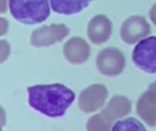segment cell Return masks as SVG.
Segmentation results:
<instances>
[{"label":"cell","mask_w":156,"mask_h":131,"mask_svg":"<svg viewBox=\"0 0 156 131\" xmlns=\"http://www.w3.org/2000/svg\"><path fill=\"white\" fill-rule=\"evenodd\" d=\"M26 91L30 108L48 118L63 116L76 100L74 91L62 83L29 86Z\"/></svg>","instance_id":"cell-1"},{"label":"cell","mask_w":156,"mask_h":131,"mask_svg":"<svg viewBox=\"0 0 156 131\" xmlns=\"http://www.w3.org/2000/svg\"><path fill=\"white\" fill-rule=\"evenodd\" d=\"M49 0H10L8 11L22 25H36L47 21L51 14Z\"/></svg>","instance_id":"cell-2"},{"label":"cell","mask_w":156,"mask_h":131,"mask_svg":"<svg viewBox=\"0 0 156 131\" xmlns=\"http://www.w3.org/2000/svg\"><path fill=\"white\" fill-rule=\"evenodd\" d=\"M96 67L104 77H118L126 67L125 53L116 47H107L97 53Z\"/></svg>","instance_id":"cell-3"},{"label":"cell","mask_w":156,"mask_h":131,"mask_svg":"<svg viewBox=\"0 0 156 131\" xmlns=\"http://www.w3.org/2000/svg\"><path fill=\"white\" fill-rule=\"evenodd\" d=\"M70 34V27L65 23L45 25L33 30L30 34V44L34 48H48L63 41Z\"/></svg>","instance_id":"cell-4"},{"label":"cell","mask_w":156,"mask_h":131,"mask_svg":"<svg viewBox=\"0 0 156 131\" xmlns=\"http://www.w3.org/2000/svg\"><path fill=\"white\" fill-rule=\"evenodd\" d=\"M134 66L147 74H156V37H145L136 44L132 53Z\"/></svg>","instance_id":"cell-5"},{"label":"cell","mask_w":156,"mask_h":131,"mask_svg":"<svg viewBox=\"0 0 156 131\" xmlns=\"http://www.w3.org/2000/svg\"><path fill=\"white\" fill-rule=\"evenodd\" d=\"M108 98V89L103 83H93L78 96V108L83 113H93L101 109Z\"/></svg>","instance_id":"cell-6"},{"label":"cell","mask_w":156,"mask_h":131,"mask_svg":"<svg viewBox=\"0 0 156 131\" xmlns=\"http://www.w3.org/2000/svg\"><path fill=\"white\" fill-rule=\"evenodd\" d=\"M149 34H151V25L141 15H132L125 19L119 32L122 41L129 45L137 44L138 41L144 40Z\"/></svg>","instance_id":"cell-7"},{"label":"cell","mask_w":156,"mask_h":131,"mask_svg":"<svg viewBox=\"0 0 156 131\" xmlns=\"http://www.w3.org/2000/svg\"><path fill=\"white\" fill-rule=\"evenodd\" d=\"M136 111L140 119L148 127L156 126V81L152 82L148 89L138 97Z\"/></svg>","instance_id":"cell-8"},{"label":"cell","mask_w":156,"mask_h":131,"mask_svg":"<svg viewBox=\"0 0 156 131\" xmlns=\"http://www.w3.org/2000/svg\"><path fill=\"white\" fill-rule=\"evenodd\" d=\"M133 109V104L126 96H116L111 97L110 101L101 108V112L100 115L103 116L105 122L111 126L112 130L114 123H116L118 120H121L122 118L127 116Z\"/></svg>","instance_id":"cell-9"},{"label":"cell","mask_w":156,"mask_h":131,"mask_svg":"<svg viewBox=\"0 0 156 131\" xmlns=\"http://www.w3.org/2000/svg\"><path fill=\"white\" fill-rule=\"evenodd\" d=\"M86 34L89 41L94 45L107 43L112 36V22L104 14H97L89 21Z\"/></svg>","instance_id":"cell-10"},{"label":"cell","mask_w":156,"mask_h":131,"mask_svg":"<svg viewBox=\"0 0 156 131\" xmlns=\"http://www.w3.org/2000/svg\"><path fill=\"white\" fill-rule=\"evenodd\" d=\"M63 56L74 66L83 64L90 57V47L82 37H71L63 44Z\"/></svg>","instance_id":"cell-11"},{"label":"cell","mask_w":156,"mask_h":131,"mask_svg":"<svg viewBox=\"0 0 156 131\" xmlns=\"http://www.w3.org/2000/svg\"><path fill=\"white\" fill-rule=\"evenodd\" d=\"M93 0H49L52 11L59 15H74L83 11Z\"/></svg>","instance_id":"cell-12"},{"label":"cell","mask_w":156,"mask_h":131,"mask_svg":"<svg viewBox=\"0 0 156 131\" xmlns=\"http://www.w3.org/2000/svg\"><path fill=\"white\" fill-rule=\"evenodd\" d=\"M114 131L118 130H138V131H145V126L141 123L140 120L134 118H126L123 120H118L116 123H114L112 126Z\"/></svg>","instance_id":"cell-13"},{"label":"cell","mask_w":156,"mask_h":131,"mask_svg":"<svg viewBox=\"0 0 156 131\" xmlns=\"http://www.w3.org/2000/svg\"><path fill=\"white\" fill-rule=\"evenodd\" d=\"M86 129L90 131H107V130H111V126L103 119V116L100 113H96V115H93L88 120Z\"/></svg>","instance_id":"cell-14"},{"label":"cell","mask_w":156,"mask_h":131,"mask_svg":"<svg viewBox=\"0 0 156 131\" xmlns=\"http://www.w3.org/2000/svg\"><path fill=\"white\" fill-rule=\"evenodd\" d=\"M11 55V47L8 41L0 40V63H4Z\"/></svg>","instance_id":"cell-15"},{"label":"cell","mask_w":156,"mask_h":131,"mask_svg":"<svg viewBox=\"0 0 156 131\" xmlns=\"http://www.w3.org/2000/svg\"><path fill=\"white\" fill-rule=\"evenodd\" d=\"M0 25H2V30H0V36H4L7 33V27H8V22L4 16L0 18Z\"/></svg>","instance_id":"cell-16"},{"label":"cell","mask_w":156,"mask_h":131,"mask_svg":"<svg viewBox=\"0 0 156 131\" xmlns=\"http://www.w3.org/2000/svg\"><path fill=\"white\" fill-rule=\"evenodd\" d=\"M148 16H149V19H151V22H154V25H156V3L151 7V10H149V12H148Z\"/></svg>","instance_id":"cell-17"},{"label":"cell","mask_w":156,"mask_h":131,"mask_svg":"<svg viewBox=\"0 0 156 131\" xmlns=\"http://www.w3.org/2000/svg\"><path fill=\"white\" fill-rule=\"evenodd\" d=\"M8 2L10 0H2V4H0V12L4 14L7 12V7H8Z\"/></svg>","instance_id":"cell-18"}]
</instances>
